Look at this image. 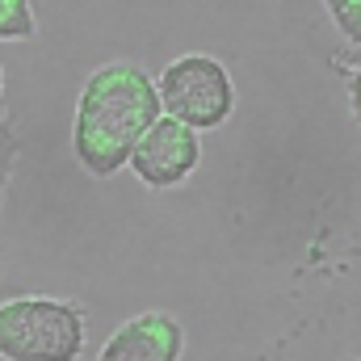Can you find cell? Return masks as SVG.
Returning a JSON list of instances; mask_svg holds the SVG:
<instances>
[{
	"label": "cell",
	"instance_id": "cell-3",
	"mask_svg": "<svg viewBox=\"0 0 361 361\" xmlns=\"http://www.w3.org/2000/svg\"><path fill=\"white\" fill-rule=\"evenodd\" d=\"M160 89V105L169 118H177L185 126H193L197 135L202 130H214L231 118L235 109V89H231V76L227 68L214 59V55H180L164 68V76L156 80Z\"/></svg>",
	"mask_w": 361,
	"mask_h": 361
},
{
	"label": "cell",
	"instance_id": "cell-2",
	"mask_svg": "<svg viewBox=\"0 0 361 361\" xmlns=\"http://www.w3.org/2000/svg\"><path fill=\"white\" fill-rule=\"evenodd\" d=\"M85 353V307L55 294H17L0 302L4 361H76Z\"/></svg>",
	"mask_w": 361,
	"mask_h": 361
},
{
	"label": "cell",
	"instance_id": "cell-10",
	"mask_svg": "<svg viewBox=\"0 0 361 361\" xmlns=\"http://www.w3.org/2000/svg\"><path fill=\"white\" fill-rule=\"evenodd\" d=\"M0 92H4V68H0Z\"/></svg>",
	"mask_w": 361,
	"mask_h": 361
},
{
	"label": "cell",
	"instance_id": "cell-7",
	"mask_svg": "<svg viewBox=\"0 0 361 361\" xmlns=\"http://www.w3.org/2000/svg\"><path fill=\"white\" fill-rule=\"evenodd\" d=\"M324 4H328L336 30H341L349 42H357L361 47V0H324Z\"/></svg>",
	"mask_w": 361,
	"mask_h": 361
},
{
	"label": "cell",
	"instance_id": "cell-1",
	"mask_svg": "<svg viewBox=\"0 0 361 361\" xmlns=\"http://www.w3.org/2000/svg\"><path fill=\"white\" fill-rule=\"evenodd\" d=\"M164 118L156 80L130 63L114 59L89 72L80 101H76V126L72 147L80 169L92 177H114L122 164H130L135 143Z\"/></svg>",
	"mask_w": 361,
	"mask_h": 361
},
{
	"label": "cell",
	"instance_id": "cell-9",
	"mask_svg": "<svg viewBox=\"0 0 361 361\" xmlns=\"http://www.w3.org/2000/svg\"><path fill=\"white\" fill-rule=\"evenodd\" d=\"M349 105H353V118L361 122V68L349 76Z\"/></svg>",
	"mask_w": 361,
	"mask_h": 361
},
{
	"label": "cell",
	"instance_id": "cell-5",
	"mask_svg": "<svg viewBox=\"0 0 361 361\" xmlns=\"http://www.w3.org/2000/svg\"><path fill=\"white\" fill-rule=\"evenodd\" d=\"M180 349H185V328L177 315L143 311V315H130L101 345L97 361H180Z\"/></svg>",
	"mask_w": 361,
	"mask_h": 361
},
{
	"label": "cell",
	"instance_id": "cell-6",
	"mask_svg": "<svg viewBox=\"0 0 361 361\" xmlns=\"http://www.w3.org/2000/svg\"><path fill=\"white\" fill-rule=\"evenodd\" d=\"M34 4L30 0H0V42H21L34 38Z\"/></svg>",
	"mask_w": 361,
	"mask_h": 361
},
{
	"label": "cell",
	"instance_id": "cell-4",
	"mask_svg": "<svg viewBox=\"0 0 361 361\" xmlns=\"http://www.w3.org/2000/svg\"><path fill=\"white\" fill-rule=\"evenodd\" d=\"M202 160V139L193 126H185L177 118H160L130 152V169L147 189H177L180 180H189V173Z\"/></svg>",
	"mask_w": 361,
	"mask_h": 361
},
{
	"label": "cell",
	"instance_id": "cell-8",
	"mask_svg": "<svg viewBox=\"0 0 361 361\" xmlns=\"http://www.w3.org/2000/svg\"><path fill=\"white\" fill-rule=\"evenodd\" d=\"M13 164H17V130L8 118H0V202H4L8 177H13Z\"/></svg>",
	"mask_w": 361,
	"mask_h": 361
}]
</instances>
